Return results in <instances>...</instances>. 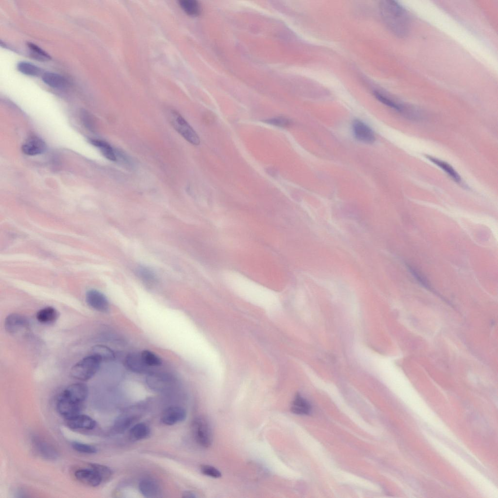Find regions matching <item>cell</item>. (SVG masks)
Wrapping results in <instances>:
<instances>
[{
  "instance_id": "1",
  "label": "cell",
  "mask_w": 498,
  "mask_h": 498,
  "mask_svg": "<svg viewBox=\"0 0 498 498\" xmlns=\"http://www.w3.org/2000/svg\"><path fill=\"white\" fill-rule=\"evenodd\" d=\"M379 6L382 18L387 27L397 36H406L409 21L406 10L393 0L381 1Z\"/></svg>"
},
{
  "instance_id": "2",
  "label": "cell",
  "mask_w": 498,
  "mask_h": 498,
  "mask_svg": "<svg viewBox=\"0 0 498 498\" xmlns=\"http://www.w3.org/2000/svg\"><path fill=\"white\" fill-rule=\"evenodd\" d=\"M102 361L100 356L94 354L86 356L72 367L71 376L81 381L89 380L98 372Z\"/></svg>"
},
{
  "instance_id": "3",
  "label": "cell",
  "mask_w": 498,
  "mask_h": 498,
  "mask_svg": "<svg viewBox=\"0 0 498 498\" xmlns=\"http://www.w3.org/2000/svg\"><path fill=\"white\" fill-rule=\"evenodd\" d=\"M170 121L175 129L188 142L194 145L199 144L200 141L197 134L179 113L171 111Z\"/></svg>"
},
{
  "instance_id": "4",
  "label": "cell",
  "mask_w": 498,
  "mask_h": 498,
  "mask_svg": "<svg viewBox=\"0 0 498 498\" xmlns=\"http://www.w3.org/2000/svg\"><path fill=\"white\" fill-rule=\"evenodd\" d=\"M192 426L193 435L196 443L203 447L210 446L213 436L208 422L204 418L197 417L193 420Z\"/></svg>"
},
{
  "instance_id": "5",
  "label": "cell",
  "mask_w": 498,
  "mask_h": 498,
  "mask_svg": "<svg viewBox=\"0 0 498 498\" xmlns=\"http://www.w3.org/2000/svg\"><path fill=\"white\" fill-rule=\"evenodd\" d=\"M4 326L7 332L15 335L27 329L29 326V322L23 315L12 313L7 315L5 319Z\"/></svg>"
},
{
  "instance_id": "6",
  "label": "cell",
  "mask_w": 498,
  "mask_h": 498,
  "mask_svg": "<svg viewBox=\"0 0 498 498\" xmlns=\"http://www.w3.org/2000/svg\"><path fill=\"white\" fill-rule=\"evenodd\" d=\"M88 392L86 385L77 383L67 387L60 395L76 403L83 405L88 397Z\"/></svg>"
},
{
  "instance_id": "7",
  "label": "cell",
  "mask_w": 498,
  "mask_h": 498,
  "mask_svg": "<svg viewBox=\"0 0 498 498\" xmlns=\"http://www.w3.org/2000/svg\"><path fill=\"white\" fill-rule=\"evenodd\" d=\"M88 304L93 309L102 313H107L109 310V304L106 296L100 291L91 289L86 295Z\"/></svg>"
},
{
  "instance_id": "8",
  "label": "cell",
  "mask_w": 498,
  "mask_h": 498,
  "mask_svg": "<svg viewBox=\"0 0 498 498\" xmlns=\"http://www.w3.org/2000/svg\"><path fill=\"white\" fill-rule=\"evenodd\" d=\"M352 131L356 139L360 142L372 143L375 141V137L373 130L359 120H355L353 122Z\"/></svg>"
},
{
  "instance_id": "9",
  "label": "cell",
  "mask_w": 498,
  "mask_h": 498,
  "mask_svg": "<svg viewBox=\"0 0 498 498\" xmlns=\"http://www.w3.org/2000/svg\"><path fill=\"white\" fill-rule=\"evenodd\" d=\"M32 444L35 451L41 458L48 460H54L57 458V451L47 442L35 437L32 439Z\"/></svg>"
},
{
  "instance_id": "10",
  "label": "cell",
  "mask_w": 498,
  "mask_h": 498,
  "mask_svg": "<svg viewBox=\"0 0 498 498\" xmlns=\"http://www.w3.org/2000/svg\"><path fill=\"white\" fill-rule=\"evenodd\" d=\"M82 404L76 403L60 395L56 402L58 412L65 419L80 413Z\"/></svg>"
},
{
  "instance_id": "11",
  "label": "cell",
  "mask_w": 498,
  "mask_h": 498,
  "mask_svg": "<svg viewBox=\"0 0 498 498\" xmlns=\"http://www.w3.org/2000/svg\"><path fill=\"white\" fill-rule=\"evenodd\" d=\"M65 420L67 426L73 430H91L96 425L95 420L90 416L80 413Z\"/></svg>"
},
{
  "instance_id": "12",
  "label": "cell",
  "mask_w": 498,
  "mask_h": 498,
  "mask_svg": "<svg viewBox=\"0 0 498 498\" xmlns=\"http://www.w3.org/2000/svg\"><path fill=\"white\" fill-rule=\"evenodd\" d=\"M76 479L80 482L91 487H96L103 481L99 475L91 468L80 469L74 473Z\"/></svg>"
},
{
  "instance_id": "13",
  "label": "cell",
  "mask_w": 498,
  "mask_h": 498,
  "mask_svg": "<svg viewBox=\"0 0 498 498\" xmlns=\"http://www.w3.org/2000/svg\"><path fill=\"white\" fill-rule=\"evenodd\" d=\"M186 417L185 409L180 407H171L162 414L161 420L166 425H173L183 421Z\"/></svg>"
},
{
  "instance_id": "14",
  "label": "cell",
  "mask_w": 498,
  "mask_h": 498,
  "mask_svg": "<svg viewBox=\"0 0 498 498\" xmlns=\"http://www.w3.org/2000/svg\"><path fill=\"white\" fill-rule=\"evenodd\" d=\"M46 149L44 142L40 139L34 137L29 139L22 146V152L29 156H35L43 153Z\"/></svg>"
},
{
  "instance_id": "15",
  "label": "cell",
  "mask_w": 498,
  "mask_h": 498,
  "mask_svg": "<svg viewBox=\"0 0 498 498\" xmlns=\"http://www.w3.org/2000/svg\"><path fill=\"white\" fill-rule=\"evenodd\" d=\"M125 363L128 369L137 373H142L148 368L143 362L141 353L129 354L126 357Z\"/></svg>"
},
{
  "instance_id": "16",
  "label": "cell",
  "mask_w": 498,
  "mask_h": 498,
  "mask_svg": "<svg viewBox=\"0 0 498 498\" xmlns=\"http://www.w3.org/2000/svg\"><path fill=\"white\" fill-rule=\"evenodd\" d=\"M59 317L57 310L53 307L48 306L38 310L36 314V319L42 324H48L53 323Z\"/></svg>"
},
{
  "instance_id": "17",
  "label": "cell",
  "mask_w": 498,
  "mask_h": 498,
  "mask_svg": "<svg viewBox=\"0 0 498 498\" xmlns=\"http://www.w3.org/2000/svg\"><path fill=\"white\" fill-rule=\"evenodd\" d=\"M139 489L141 494L147 498H156L160 492L158 484L150 480H142L139 483Z\"/></svg>"
},
{
  "instance_id": "18",
  "label": "cell",
  "mask_w": 498,
  "mask_h": 498,
  "mask_svg": "<svg viewBox=\"0 0 498 498\" xmlns=\"http://www.w3.org/2000/svg\"><path fill=\"white\" fill-rule=\"evenodd\" d=\"M43 82L53 88L61 89L67 85L66 79L60 74L52 72H47L42 75Z\"/></svg>"
},
{
  "instance_id": "19",
  "label": "cell",
  "mask_w": 498,
  "mask_h": 498,
  "mask_svg": "<svg viewBox=\"0 0 498 498\" xmlns=\"http://www.w3.org/2000/svg\"><path fill=\"white\" fill-rule=\"evenodd\" d=\"M425 156L426 158L431 161V162H433L444 170L455 182L459 184L462 183V179L461 177L454 170V169L448 163L429 155H426Z\"/></svg>"
},
{
  "instance_id": "20",
  "label": "cell",
  "mask_w": 498,
  "mask_h": 498,
  "mask_svg": "<svg viewBox=\"0 0 498 498\" xmlns=\"http://www.w3.org/2000/svg\"><path fill=\"white\" fill-rule=\"evenodd\" d=\"M309 403L300 394H297L292 403L291 411L298 415H307L311 411Z\"/></svg>"
},
{
  "instance_id": "21",
  "label": "cell",
  "mask_w": 498,
  "mask_h": 498,
  "mask_svg": "<svg viewBox=\"0 0 498 498\" xmlns=\"http://www.w3.org/2000/svg\"><path fill=\"white\" fill-rule=\"evenodd\" d=\"M178 3L184 12L190 16L196 17L201 14V8L196 0H180L178 1Z\"/></svg>"
},
{
  "instance_id": "22",
  "label": "cell",
  "mask_w": 498,
  "mask_h": 498,
  "mask_svg": "<svg viewBox=\"0 0 498 498\" xmlns=\"http://www.w3.org/2000/svg\"><path fill=\"white\" fill-rule=\"evenodd\" d=\"M90 142L99 149L106 158L113 161L117 160L116 155L114 149L107 142L100 140L92 139L90 140Z\"/></svg>"
},
{
  "instance_id": "23",
  "label": "cell",
  "mask_w": 498,
  "mask_h": 498,
  "mask_svg": "<svg viewBox=\"0 0 498 498\" xmlns=\"http://www.w3.org/2000/svg\"><path fill=\"white\" fill-rule=\"evenodd\" d=\"M136 273L139 278L147 286H152L157 282V276L155 273L146 267H138Z\"/></svg>"
},
{
  "instance_id": "24",
  "label": "cell",
  "mask_w": 498,
  "mask_h": 498,
  "mask_svg": "<svg viewBox=\"0 0 498 498\" xmlns=\"http://www.w3.org/2000/svg\"><path fill=\"white\" fill-rule=\"evenodd\" d=\"M373 94L378 100L390 107L401 113H405L408 111V107L405 105L400 104L378 91H375Z\"/></svg>"
},
{
  "instance_id": "25",
  "label": "cell",
  "mask_w": 498,
  "mask_h": 498,
  "mask_svg": "<svg viewBox=\"0 0 498 498\" xmlns=\"http://www.w3.org/2000/svg\"><path fill=\"white\" fill-rule=\"evenodd\" d=\"M149 433L150 429L148 427L142 423L136 424L130 430V435L136 440L146 438Z\"/></svg>"
},
{
  "instance_id": "26",
  "label": "cell",
  "mask_w": 498,
  "mask_h": 498,
  "mask_svg": "<svg viewBox=\"0 0 498 498\" xmlns=\"http://www.w3.org/2000/svg\"><path fill=\"white\" fill-rule=\"evenodd\" d=\"M18 70L21 73L30 76H37L41 73L40 69L37 66L26 61H21L17 65Z\"/></svg>"
},
{
  "instance_id": "27",
  "label": "cell",
  "mask_w": 498,
  "mask_h": 498,
  "mask_svg": "<svg viewBox=\"0 0 498 498\" xmlns=\"http://www.w3.org/2000/svg\"><path fill=\"white\" fill-rule=\"evenodd\" d=\"M141 355L143 362L148 367L159 366L162 363L161 359L150 351L144 350L141 353Z\"/></svg>"
},
{
  "instance_id": "28",
  "label": "cell",
  "mask_w": 498,
  "mask_h": 498,
  "mask_svg": "<svg viewBox=\"0 0 498 498\" xmlns=\"http://www.w3.org/2000/svg\"><path fill=\"white\" fill-rule=\"evenodd\" d=\"M92 354L100 356L102 360H109L113 359L115 355L113 351L109 348L102 345H97L92 349Z\"/></svg>"
},
{
  "instance_id": "29",
  "label": "cell",
  "mask_w": 498,
  "mask_h": 498,
  "mask_svg": "<svg viewBox=\"0 0 498 498\" xmlns=\"http://www.w3.org/2000/svg\"><path fill=\"white\" fill-rule=\"evenodd\" d=\"M27 45L31 52L32 55L35 59L40 61H45L51 58V56L47 53L36 45L31 42H28Z\"/></svg>"
},
{
  "instance_id": "30",
  "label": "cell",
  "mask_w": 498,
  "mask_h": 498,
  "mask_svg": "<svg viewBox=\"0 0 498 498\" xmlns=\"http://www.w3.org/2000/svg\"><path fill=\"white\" fill-rule=\"evenodd\" d=\"M89 465L99 475L103 481L108 479L112 474L110 469L105 465L94 463H90Z\"/></svg>"
},
{
  "instance_id": "31",
  "label": "cell",
  "mask_w": 498,
  "mask_h": 498,
  "mask_svg": "<svg viewBox=\"0 0 498 498\" xmlns=\"http://www.w3.org/2000/svg\"><path fill=\"white\" fill-rule=\"evenodd\" d=\"M266 123L280 127H288L291 125L292 122L289 119L282 116L269 118L264 121Z\"/></svg>"
},
{
  "instance_id": "32",
  "label": "cell",
  "mask_w": 498,
  "mask_h": 498,
  "mask_svg": "<svg viewBox=\"0 0 498 498\" xmlns=\"http://www.w3.org/2000/svg\"><path fill=\"white\" fill-rule=\"evenodd\" d=\"M71 446L74 450L82 453L93 454L97 452L94 446L78 442H73Z\"/></svg>"
},
{
  "instance_id": "33",
  "label": "cell",
  "mask_w": 498,
  "mask_h": 498,
  "mask_svg": "<svg viewBox=\"0 0 498 498\" xmlns=\"http://www.w3.org/2000/svg\"><path fill=\"white\" fill-rule=\"evenodd\" d=\"M200 471L203 474L213 478H219L222 476V474L219 470L210 465H201Z\"/></svg>"
},
{
  "instance_id": "34",
  "label": "cell",
  "mask_w": 498,
  "mask_h": 498,
  "mask_svg": "<svg viewBox=\"0 0 498 498\" xmlns=\"http://www.w3.org/2000/svg\"><path fill=\"white\" fill-rule=\"evenodd\" d=\"M133 419L130 418H123L118 420L115 424V428L117 431H123L131 425Z\"/></svg>"
},
{
  "instance_id": "35",
  "label": "cell",
  "mask_w": 498,
  "mask_h": 498,
  "mask_svg": "<svg viewBox=\"0 0 498 498\" xmlns=\"http://www.w3.org/2000/svg\"><path fill=\"white\" fill-rule=\"evenodd\" d=\"M182 495V497L183 498H193L196 497L195 494L194 493L190 491H185L183 493Z\"/></svg>"
}]
</instances>
